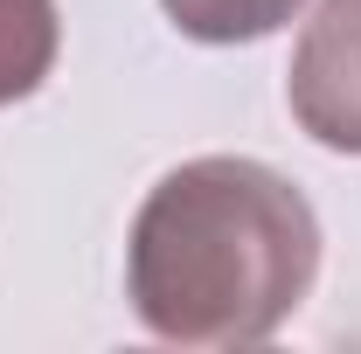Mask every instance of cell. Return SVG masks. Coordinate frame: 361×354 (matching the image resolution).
<instances>
[{
  "label": "cell",
  "instance_id": "6da1fadb",
  "mask_svg": "<svg viewBox=\"0 0 361 354\" xmlns=\"http://www.w3.org/2000/svg\"><path fill=\"white\" fill-rule=\"evenodd\" d=\"M313 278V202L243 153H202L160 174L126 236V299L174 348H257L306 306Z\"/></svg>",
  "mask_w": 361,
  "mask_h": 354
},
{
  "label": "cell",
  "instance_id": "7a4b0ae2",
  "mask_svg": "<svg viewBox=\"0 0 361 354\" xmlns=\"http://www.w3.org/2000/svg\"><path fill=\"white\" fill-rule=\"evenodd\" d=\"M285 104L326 153H361V0H319L292 42Z\"/></svg>",
  "mask_w": 361,
  "mask_h": 354
},
{
  "label": "cell",
  "instance_id": "3957f363",
  "mask_svg": "<svg viewBox=\"0 0 361 354\" xmlns=\"http://www.w3.org/2000/svg\"><path fill=\"white\" fill-rule=\"evenodd\" d=\"M63 56V14L56 0H0V111L35 97Z\"/></svg>",
  "mask_w": 361,
  "mask_h": 354
},
{
  "label": "cell",
  "instance_id": "277c9868",
  "mask_svg": "<svg viewBox=\"0 0 361 354\" xmlns=\"http://www.w3.org/2000/svg\"><path fill=\"white\" fill-rule=\"evenodd\" d=\"M167 21H174L188 42H209V49H236V42H264L278 35L306 0H160Z\"/></svg>",
  "mask_w": 361,
  "mask_h": 354
}]
</instances>
